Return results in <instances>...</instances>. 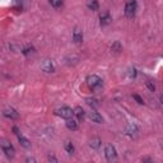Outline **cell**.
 <instances>
[{
    "mask_svg": "<svg viewBox=\"0 0 163 163\" xmlns=\"http://www.w3.org/2000/svg\"><path fill=\"white\" fill-rule=\"evenodd\" d=\"M88 8L92 9V10H97V9H98V3H97V0H91V2L88 3Z\"/></svg>",
    "mask_w": 163,
    "mask_h": 163,
    "instance_id": "ac0fdd59",
    "label": "cell"
},
{
    "mask_svg": "<svg viewBox=\"0 0 163 163\" xmlns=\"http://www.w3.org/2000/svg\"><path fill=\"white\" fill-rule=\"evenodd\" d=\"M87 103H88L89 106H92V107H97V106L99 105L97 99H91V98H88V99H87Z\"/></svg>",
    "mask_w": 163,
    "mask_h": 163,
    "instance_id": "d6986e66",
    "label": "cell"
},
{
    "mask_svg": "<svg viewBox=\"0 0 163 163\" xmlns=\"http://www.w3.org/2000/svg\"><path fill=\"white\" fill-rule=\"evenodd\" d=\"M0 147H2L3 152L5 153V155L8 158H14L15 155V150H14V147L10 144V143L7 140V139H3V140H0Z\"/></svg>",
    "mask_w": 163,
    "mask_h": 163,
    "instance_id": "7a4b0ae2",
    "label": "cell"
},
{
    "mask_svg": "<svg viewBox=\"0 0 163 163\" xmlns=\"http://www.w3.org/2000/svg\"><path fill=\"white\" fill-rule=\"evenodd\" d=\"M36 159L34 158H27V162H34Z\"/></svg>",
    "mask_w": 163,
    "mask_h": 163,
    "instance_id": "603a6c76",
    "label": "cell"
},
{
    "mask_svg": "<svg viewBox=\"0 0 163 163\" xmlns=\"http://www.w3.org/2000/svg\"><path fill=\"white\" fill-rule=\"evenodd\" d=\"M111 51H113V52H116V54H118L120 51H122V46H121V44L118 42V41H116V42L111 46Z\"/></svg>",
    "mask_w": 163,
    "mask_h": 163,
    "instance_id": "9a60e30c",
    "label": "cell"
},
{
    "mask_svg": "<svg viewBox=\"0 0 163 163\" xmlns=\"http://www.w3.org/2000/svg\"><path fill=\"white\" fill-rule=\"evenodd\" d=\"M3 113H4L5 117H9V118H18V117H19L18 112H17L14 108H7V110H4Z\"/></svg>",
    "mask_w": 163,
    "mask_h": 163,
    "instance_id": "9c48e42d",
    "label": "cell"
},
{
    "mask_svg": "<svg viewBox=\"0 0 163 163\" xmlns=\"http://www.w3.org/2000/svg\"><path fill=\"white\" fill-rule=\"evenodd\" d=\"M89 147L92 149H98L101 147V139L99 138H92L89 141Z\"/></svg>",
    "mask_w": 163,
    "mask_h": 163,
    "instance_id": "7c38bea8",
    "label": "cell"
},
{
    "mask_svg": "<svg viewBox=\"0 0 163 163\" xmlns=\"http://www.w3.org/2000/svg\"><path fill=\"white\" fill-rule=\"evenodd\" d=\"M65 150H66L69 154H73V153H74V145L71 144L70 141H66V143H65Z\"/></svg>",
    "mask_w": 163,
    "mask_h": 163,
    "instance_id": "e0dca14e",
    "label": "cell"
},
{
    "mask_svg": "<svg viewBox=\"0 0 163 163\" xmlns=\"http://www.w3.org/2000/svg\"><path fill=\"white\" fill-rule=\"evenodd\" d=\"M73 39L75 44H82L83 42V32H82L79 28H75L73 32Z\"/></svg>",
    "mask_w": 163,
    "mask_h": 163,
    "instance_id": "52a82bcc",
    "label": "cell"
},
{
    "mask_svg": "<svg viewBox=\"0 0 163 163\" xmlns=\"http://www.w3.org/2000/svg\"><path fill=\"white\" fill-rule=\"evenodd\" d=\"M105 155H106V159L107 160H115L116 157H117V153H116V148L112 145V144H107L106 145V149H105Z\"/></svg>",
    "mask_w": 163,
    "mask_h": 163,
    "instance_id": "277c9868",
    "label": "cell"
},
{
    "mask_svg": "<svg viewBox=\"0 0 163 163\" xmlns=\"http://www.w3.org/2000/svg\"><path fill=\"white\" fill-rule=\"evenodd\" d=\"M87 84H88V87H89L92 91H94V92L99 91V89L102 88V86H103V83H102V79H101L98 75H89V76L87 78Z\"/></svg>",
    "mask_w": 163,
    "mask_h": 163,
    "instance_id": "6da1fadb",
    "label": "cell"
},
{
    "mask_svg": "<svg viewBox=\"0 0 163 163\" xmlns=\"http://www.w3.org/2000/svg\"><path fill=\"white\" fill-rule=\"evenodd\" d=\"M56 115L60 116V117H63V118H66V120H68V118H70L74 113H73V110H71V108L64 106V107H60V108L56 110Z\"/></svg>",
    "mask_w": 163,
    "mask_h": 163,
    "instance_id": "5b68a950",
    "label": "cell"
},
{
    "mask_svg": "<svg viewBox=\"0 0 163 163\" xmlns=\"http://www.w3.org/2000/svg\"><path fill=\"white\" fill-rule=\"evenodd\" d=\"M147 87H148V88H149L152 92H154V89H155L154 84H152V82H150V80H148V82H147Z\"/></svg>",
    "mask_w": 163,
    "mask_h": 163,
    "instance_id": "ffe728a7",
    "label": "cell"
},
{
    "mask_svg": "<svg viewBox=\"0 0 163 163\" xmlns=\"http://www.w3.org/2000/svg\"><path fill=\"white\" fill-rule=\"evenodd\" d=\"M41 69H42L44 71H46V73H54L55 71V66L52 64V61L49 60V59L42 61V64H41Z\"/></svg>",
    "mask_w": 163,
    "mask_h": 163,
    "instance_id": "8992f818",
    "label": "cell"
},
{
    "mask_svg": "<svg viewBox=\"0 0 163 163\" xmlns=\"http://www.w3.org/2000/svg\"><path fill=\"white\" fill-rule=\"evenodd\" d=\"M135 12H136V2L135 0H128L126 5H125V15L129 19H133L135 17Z\"/></svg>",
    "mask_w": 163,
    "mask_h": 163,
    "instance_id": "3957f363",
    "label": "cell"
},
{
    "mask_svg": "<svg viewBox=\"0 0 163 163\" xmlns=\"http://www.w3.org/2000/svg\"><path fill=\"white\" fill-rule=\"evenodd\" d=\"M133 97H134V99H136V102H138L139 105H143V103H144V102H143V99H141V98H140L138 94H134Z\"/></svg>",
    "mask_w": 163,
    "mask_h": 163,
    "instance_id": "44dd1931",
    "label": "cell"
},
{
    "mask_svg": "<svg viewBox=\"0 0 163 163\" xmlns=\"http://www.w3.org/2000/svg\"><path fill=\"white\" fill-rule=\"evenodd\" d=\"M66 128L70 129V130H76V129H78V122L70 117V118H68V121H66Z\"/></svg>",
    "mask_w": 163,
    "mask_h": 163,
    "instance_id": "4fadbf2b",
    "label": "cell"
},
{
    "mask_svg": "<svg viewBox=\"0 0 163 163\" xmlns=\"http://www.w3.org/2000/svg\"><path fill=\"white\" fill-rule=\"evenodd\" d=\"M49 2H50V4H51L55 9H59V8L63 7V0H49Z\"/></svg>",
    "mask_w": 163,
    "mask_h": 163,
    "instance_id": "2e32d148",
    "label": "cell"
},
{
    "mask_svg": "<svg viewBox=\"0 0 163 163\" xmlns=\"http://www.w3.org/2000/svg\"><path fill=\"white\" fill-rule=\"evenodd\" d=\"M89 117H91V120L93 122H97V124H102V122H103V117H102V115H99L96 111H92L89 113Z\"/></svg>",
    "mask_w": 163,
    "mask_h": 163,
    "instance_id": "ba28073f",
    "label": "cell"
},
{
    "mask_svg": "<svg viewBox=\"0 0 163 163\" xmlns=\"http://www.w3.org/2000/svg\"><path fill=\"white\" fill-rule=\"evenodd\" d=\"M73 113H74V115H75V116L78 117V120H79V121H82V120L84 118V116H86V112H84V110L82 108V107H79V106L74 108Z\"/></svg>",
    "mask_w": 163,
    "mask_h": 163,
    "instance_id": "8fae6325",
    "label": "cell"
},
{
    "mask_svg": "<svg viewBox=\"0 0 163 163\" xmlns=\"http://www.w3.org/2000/svg\"><path fill=\"white\" fill-rule=\"evenodd\" d=\"M111 22V17L108 13H105L103 15H101V26H107Z\"/></svg>",
    "mask_w": 163,
    "mask_h": 163,
    "instance_id": "5bb4252c",
    "label": "cell"
},
{
    "mask_svg": "<svg viewBox=\"0 0 163 163\" xmlns=\"http://www.w3.org/2000/svg\"><path fill=\"white\" fill-rule=\"evenodd\" d=\"M49 160H52V162H57V159H56L55 157H52V155H50V157H49Z\"/></svg>",
    "mask_w": 163,
    "mask_h": 163,
    "instance_id": "7402d4cb",
    "label": "cell"
},
{
    "mask_svg": "<svg viewBox=\"0 0 163 163\" xmlns=\"http://www.w3.org/2000/svg\"><path fill=\"white\" fill-rule=\"evenodd\" d=\"M18 140H19V144L22 145L23 148H27V149L31 148V143H29V140H28L27 138H24L23 135L19 134V135H18Z\"/></svg>",
    "mask_w": 163,
    "mask_h": 163,
    "instance_id": "30bf717a",
    "label": "cell"
}]
</instances>
